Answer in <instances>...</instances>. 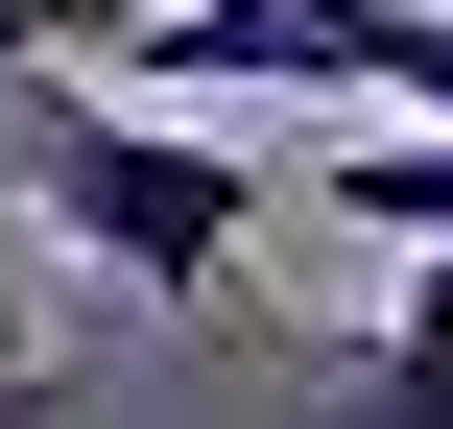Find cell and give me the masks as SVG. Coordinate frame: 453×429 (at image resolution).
I'll use <instances>...</instances> for the list:
<instances>
[{
	"mask_svg": "<svg viewBox=\"0 0 453 429\" xmlns=\"http://www.w3.org/2000/svg\"><path fill=\"white\" fill-rule=\"evenodd\" d=\"M0 191H24L96 287H143V310H215V287H239V215H263L239 143H191L143 72H72V48L0 72Z\"/></svg>",
	"mask_w": 453,
	"mask_h": 429,
	"instance_id": "obj_1",
	"label": "cell"
},
{
	"mask_svg": "<svg viewBox=\"0 0 453 429\" xmlns=\"http://www.w3.org/2000/svg\"><path fill=\"white\" fill-rule=\"evenodd\" d=\"M334 215L358 239H453V119H334Z\"/></svg>",
	"mask_w": 453,
	"mask_h": 429,
	"instance_id": "obj_2",
	"label": "cell"
},
{
	"mask_svg": "<svg viewBox=\"0 0 453 429\" xmlns=\"http://www.w3.org/2000/svg\"><path fill=\"white\" fill-rule=\"evenodd\" d=\"M382 406H453V239H406V310H382Z\"/></svg>",
	"mask_w": 453,
	"mask_h": 429,
	"instance_id": "obj_3",
	"label": "cell"
},
{
	"mask_svg": "<svg viewBox=\"0 0 453 429\" xmlns=\"http://www.w3.org/2000/svg\"><path fill=\"white\" fill-rule=\"evenodd\" d=\"M48 48H96V0H0V72H48Z\"/></svg>",
	"mask_w": 453,
	"mask_h": 429,
	"instance_id": "obj_4",
	"label": "cell"
}]
</instances>
